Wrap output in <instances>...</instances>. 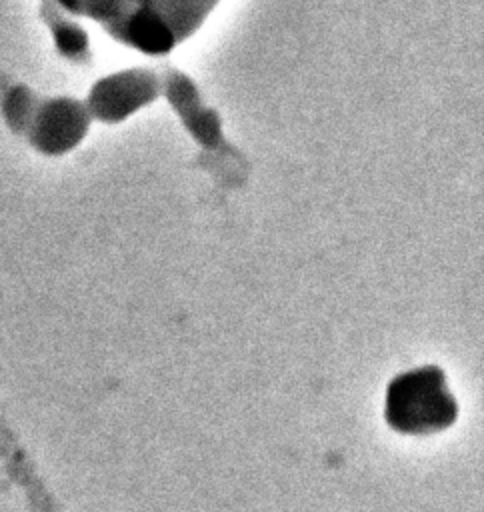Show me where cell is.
I'll list each match as a JSON object with an SVG mask.
<instances>
[{"instance_id":"5","label":"cell","mask_w":484,"mask_h":512,"mask_svg":"<svg viewBox=\"0 0 484 512\" xmlns=\"http://www.w3.org/2000/svg\"><path fill=\"white\" fill-rule=\"evenodd\" d=\"M162 94L178 112L182 124L202 148H218L222 144V126L214 110L202 104L194 82L180 70L170 68L162 78Z\"/></svg>"},{"instance_id":"2","label":"cell","mask_w":484,"mask_h":512,"mask_svg":"<svg viewBox=\"0 0 484 512\" xmlns=\"http://www.w3.org/2000/svg\"><path fill=\"white\" fill-rule=\"evenodd\" d=\"M458 402L448 388L446 372L424 364L396 374L384 392V422L402 436H430L458 420Z\"/></svg>"},{"instance_id":"1","label":"cell","mask_w":484,"mask_h":512,"mask_svg":"<svg viewBox=\"0 0 484 512\" xmlns=\"http://www.w3.org/2000/svg\"><path fill=\"white\" fill-rule=\"evenodd\" d=\"M96 20L118 42L160 56L190 38L220 0H56Z\"/></svg>"},{"instance_id":"4","label":"cell","mask_w":484,"mask_h":512,"mask_svg":"<svg viewBox=\"0 0 484 512\" xmlns=\"http://www.w3.org/2000/svg\"><path fill=\"white\" fill-rule=\"evenodd\" d=\"M88 110L68 98L44 102L32 118V142L46 154H60L76 146L88 130Z\"/></svg>"},{"instance_id":"3","label":"cell","mask_w":484,"mask_h":512,"mask_svg":"<svg viewBox=\"0 0 484 512\" xmlns=\"http://www.w3.org/2000/svg\"><path fill=\"white\" fill-rule=\"evenodd\" d=\"M162 94V80L152 70H124L94 84L88 110L102 122H120L138 108L154 102Z\"/></svg>"},{"instance_id":"6","label":"cell","mask_w":484,"mask_h":512,"mask_svg":"<svg viewBox=\"0 0 484 512\" xmlns=\"http://www.w3.org/2000/svg\"><path fill=\"white\" fill-rule=\"evenodd\" d=\"M50 26L54 30L56 46L66 58H72V60L88 58V38L82 28L54 14H50Z\"/></svg>"}]
</instances>
